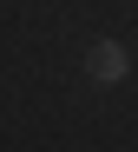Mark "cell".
Instances as JSON below:
<instances>
[{
	"mask_svg": "<svg viewBox=\"0 0 138 152\" xmlns=\"http://www.w3.org/2000/svg\"><path fill=\"white\" fill-rule=\"evenodd\" d=\"M79 66H86L92 86H125V80H131V46H125V40H92Z\"/></svg>",
	"mask_w": 138,
	"mask_h": 152,
	"instance_id": "1",
	"label": "cell"
}]
</instances>
